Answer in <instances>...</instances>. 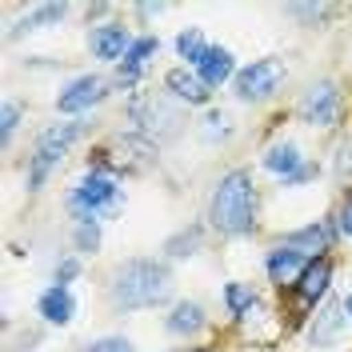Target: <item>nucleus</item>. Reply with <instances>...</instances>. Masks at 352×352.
<instances>
[{
	"instance_id": "nucleus-17",
	"label": "nucleus",
	"mask_w": 352,
	"mask_h": 352,
	"mask_svg": "<svg viewBox=\"0 0 352 352\" xmlns=\"http://www.w3.org/2000/svg\"><path fill=\"white\" fill-rule=\"evenodd\" d=\"M200 324H204V312H200V305H176L173 316H168V332H176V336L200 332Z\"/></svg>"
},
{
	"instance_id": "nucleus-26",
	"label": "nucleus",
	"mask_w": 352,
	"mask_h": 352,
	"mask_svg": "<svg viewBox=\"0 0 352 352\" xmlns=\"http://www.w3.org/2000/svg\"><path fill=\"white\" fill-rule=\"evenodd\" d=\"M340 228H344V236H352V200L344 204V212H340Z\"/></svg>"
},
{
	"instance_id": "nucleus-11",
	"label": "nucleus",
	"mask_w": 352,
	"mask_h": 352,
	"mask_svg": "<svg viewBox=\"0 0 352 352\" xmlns=\"http://www.w3.org/2000/svg\"><path fill=\"white\" fill-rule=\"evenodd\" d=\"M132 44H129V32L120 28V24H104V28H96V36H92V52L100 56V60H116V56H124Z\"/></svg>"
},
{
	"instance_id": "nucleus-5",
	"label": "nucleus",
	"mask_w": 352,
	"mask_h": 352,
	"mask_svg": "<svg viewBox=\"0 0 352 352\" xmlns=\"http://www.w3.org/2000/svg\"><path fill=\"white\" fill-rule=\"evenodd\" d=\"M280 80H285V65L280 60H256L252 68H244L236 76V92L244 100H264V96H272L280 88Z\"/></svg>"
},
{
	"instance_id": "nucleus-15",
	"label": "nucleus",
	"mask_w": 352,
	"mask_h": 352,
	"mask_svg": "<svg viewBox=\"0 0 352 352\" xmlns=\"http://www.w3.org/2000/svg\"><path fill=\"white\" fill-rule=\"evenodd\" d=\"M288 248L300 252V256H316V252L329 248V228L312 224V228H305V232H292V236H288Z\"/></svg>"
},
{
	"instance_id": "nucleus-14",
	"label": "nucleus",
	"mask_w": 352,
	"mask_h": 352,
	"mask_svg": "<svg viewBox=\"0 0 352 352\" xmlns=\"http://www.w3.org/2000/svg\"><path fill=\"white\" fill-rule=\"evenodd\" d=\"M168 88H173L180 100H188V104H204L208 100V85L200 76H192V72H184V68L168 72Z\"/></svg>"
},
{
	"instance_id": "nucleus-1",
	"label": "nucleus",
	"mask_w": 352,
	"mask_h": 352,
	"mask_svg": "<svg viewBox=\"0 0 352 352\" xmlns=\"http://www.w3.org/2000/svg\"><path fill=\"white\" fill-rule=\"evenodd\" d=\"M252 208H256L252 176L228 173L217 184V192H212V224L220 232H248L252 228Z\"/></svg>"
},
{
	"instance_id": "nucleus-25",
	"label": "nucleus",
	"mask_w": 352,
	"mask_h": 352,
	"mask_svg": "<svg viewBox=\"0 0 352 352\" xmlns=\"http://www.w3.org/2000/svg\"><path fill=\"white\" fill-rule=\"evenodd\" d=\"M16 116H21V112H16V104H4V124H0V129H4V136H12V129H16Z\"/></svg>"
},
{
	"instance_id": "nucleus-3",
	"label": "nucleus",
	"mask_w": 352,
	"mask_h": 352,
	"mask_svg": "<svg viewBox=\"0 0 352 352\" xmlns=\"http://www.w3.org/2000/svg\"><path fill=\"white\" fill-rule=\"evenodd\" d=\"M80 136V124H60V129H48L44 132V140L36 144V156H32V168H28V184L32 188H41L44 176L52 173V164L68 153V144Z\"/></svg>"
},
{
	"instance_id": "nucleus-6",
	"label": "nucleus",
	"mask_w": 352,
	"mask_h": 352,
	"mask_svg": "<svg viewBox=\"0 0 352 352\" xmlns=\"http://www.w3.org/2000/svg\"><path fill=\"white\" fill-rule=\"evenodd\" d=\"M76 208H85V217H92L96 208H112L116 204V184H112V176L104 173H92L80 180V188H76V197H72Z\"/></svg>"
},
{
	"instance_id": "nucleus-16",
	"label": "nucleus",
	"mask_w": 352,
	"mask_h": 352,
	"mask_svg": "<svg viewBox=\"0 0 352 352\" xmlns=\"http://www.w3.org/2000/svg\"><path fill=\"white\" fill-rule=\"evenodd\" d=\"M264 168L285 173V176H300V153H296V144H276V148H268Z\"/></svg>"
},
{
	"instance_id": "nucleus-19",
	"label": "nucleus",
	"mask_w": 352,
	"mask_h": 352,
	"mask_svg": "<svg viewBox=\"0 0 352 352\" xmlns=\"http://www.w3.org/2000/svg\"><path fill=\"white\" fill-rule=\"evenodd\" d=\"M153 48H156V41H136L129 52H124V80H132V76H136V68L144 65V56H148Z\"/></svg>"
},
{
	"instance_id": "nucleus-12",
	"label": "nucleus",
	"mask_w": 352,
	"mask_h": 352,
	"mask_svg": "<svg viewBox=\"0 0 352 352\" xmlns=\"http://www.w3.org/2000/svg\"><path fill=\"white\" fill-rule=\"evenodd\" d=\"M197 72L204 85H220L232 76V52L228 48H204V56L197 60Z\"/></svg>"
},
{
	"instance_id": "nucleus-9",
	"label": "nucleus",
	"mask_w": 352,
	"mask_h": 352,
	"mask_svg": "<svg viewBox=\"0 0 352 352\" xmlns=\"http://www.w3.org/2000/svg\"><path fill=\"white\" fill-rule=\"evenodd\" d=\"M116 156H109V164H116V168H129V173H140V168H148V156H153V144L148 140H136V136H129V140H116V148H112Z\"/></svg>"
},
{
	"instance_id": "nucleus-18",
	"label": "nucleus",
	"mask_w": 352,
	"mask_h": 352,
	"mask_svg": "<svg viewBox=\"0 0 352 352\" xmlns=\"http://www.w3.org/2000/svg\"><path fill=\"white\" fill-rule=\"evenodd\" d=\"M340 324H344V316H340V308L332 305L320 312V320L312 324V340L316 344H329V340H336V332H340Z\"/></svg>"
},
{
	"instance_id": "nucleus-21",
	"label": "nucleus",
	"mask_w": 352,
	"mask_h": 352,
	"mask_svg": "<svg viewBox=\"0 0 352 352\" xmlns=\"http://www.w3.org/2000/svg\"><path fill=\"white\" fill-rule=\"evenodd\" d=\"M176 52H180L184 60H200V56H204V41H200L197 28H188V32H184V36L176 41Z\"/></svg>"
},
{
	"instance_id": "nucleus-13",
	"label": "nucleus",
	"mask_w": 352,
	"mask_h": 352,
	"mask_svg": "<svg viewBox=\"0 0 352 352\" xmlns=\"http://www.w3.org/2000/svg\"><path fill=\"white\" fill-rule=\"evenodd\" d=\"M72 296H68V288H48V292H44L41 296V316L44 320H52V324H68V320H72Z\"/></svg>"
},
{
	"instance_id": "nucleus-2",
	"label": "nucleus",
	"mask_w": 352,
	"mask_h": 352,
	"mask_svg": "<svg viewBox=\"0 0 352 352\" xmlns=\"http://www.w3.org/2000/svg\"><path fill=\"white\" fill-rule=\"evenodd\" d=\"M168 292V268L164 264H153V261H132L116 272L112 280V300L120 308H144V305H156L164 300Z\"/></svg>"
},
{
	"instance_id": "nucleus-10",
	"label": "nucleus",
	"mask_w": 352,
	"mask_h": 352,
	"mask_svg": "<svg viewBox=\"0 0 352 352\" xmlns=\"http://www.w3.org/2000/svg\"><path fill=\"white\" fill-rule=\"evenodd\" d=\"M329 280H332L329 261L308 264V272L300 276V285H296V296H300V305H316V300H320V296L329 292Z\"/></svg>"
},
{
	"instance_id": "nucleus-22",
	"label": "nucleus",
	"mask_w": 352,
	"mask_h": 352,
	"mask_svg": "<svg viewBox=\"0 0 352 352\" xmlns=\"http://www.w3.org/2000/svg\"><path fill=\"white\" fill-rule=\"evenodd\" d=\"M76 241H80V248H96V244H100V228H96V220H92V217L80 220V228H76Z\"/></svg>"
},
{
	"instance_id": "nucleus-7",
	"label": "nucleus",
	"mask_w": 352,
	"mask_h": 352,
	"mask_svg": "<svg viewBox=\"0 0 352 352\" xmlns=\"http://www.w3.org/2000/svg\"><path fill=\"white\" fill-rule=\"evenodd\" d=\"M100 96H104V80H100V76H80L72 88L60 92L56 104H60V112H85L88 104H96Z\"/></svg>"
},
{
	"instance_id": "nucleus-4",
	"label": "nucleus",
	"mask_w": 352,
	"mask_h": 352,
	"mask_svg": "<svg viewBox=\"0 0 352 352\" xmlns=\"http://www.w3.org/2000/svg\"><path fill=\"white\" fill-rule=\"evenodd\" d=\"M340 109H344V100H340V88L336 85H312L305 92V100H300V116H305L308 124H320V129H329L340 120Z\"/></svg>"
},
{
	"instance_id": "nucleus-27",
	"label": "nucleus",
	"mask_w": 352,
	"mask_h": 352,
	"mask_svg": "<svg viewBox=\"0 0 352 352\" xmlns=\"http://www.w3.org/2000/svg\"><path fill=\"white\" fill-rule=\"evenodd\" d=\"M344 312H349V316H352V296H349V300H344Z\"/></svg>"
},
{
	"instance_id": "nucleus-20",
	"label": "nucleus",
	"mask_w": 352,
	"mask_h": 352,
	"mask_svg": "<svg viewBox=\"0 0 352 352\" xmlns=\"http://www.w3.org/2000/svg\"><path fill=\"white\" fill-rule=\"evenodd\" d=\"M252 300H256V296H252V288H248V285H228V288H224V305L232 308L236 316H241Z\"/></svg>"
},
{
	"instance_id": "nucleus-23",
	"label": "nucleus",
	"mask_w": 352,
	"mask_h": 352,
	"mask_svg": "<svg viewBox=\"0 0 352 352\" xmlns=\"http://www.w3.org/2000/svg\"><path fill=\"white\" fill-rule=\"evenodd\" d=\"M88 352H132V344H129V340H120V336H109V340L88 344Z\"/></svg>"
},
{
	"instance_id": "nucleus-24",
	"label": "nucleus",
	"mask_w": 352,
	"mask_h": 352,
	"mask_svg": "<svg viewBox=\"0 0 352 352\" xmlns=\"http://www.w3.org/2000/svg\"><path fill=\"white\" fill-rule=\"evenodd\" d=\"M76 272H80V264H76V261H65V264H60V268H56V285L65 288V280H72Z\"/></svg>"
},
{
	"instance_id": "nucleus-8",
	"label": "nucleus",
	"mask_w": 352,
	"mask_h": 352,
	"mask_svg": "<svg viewBox=\"0 0 352 352\" xmlns=\"http://www.w3.org/2000/svg\"><path fill=\"white\" fill-rule=\"evenodd\" d=\"M305 272H308V268H305V256H300V252H292L288 244H285V248H276V252L268 256V276H272L280 288H285V285H296Z\"/></svg>"
}]
</instances>
